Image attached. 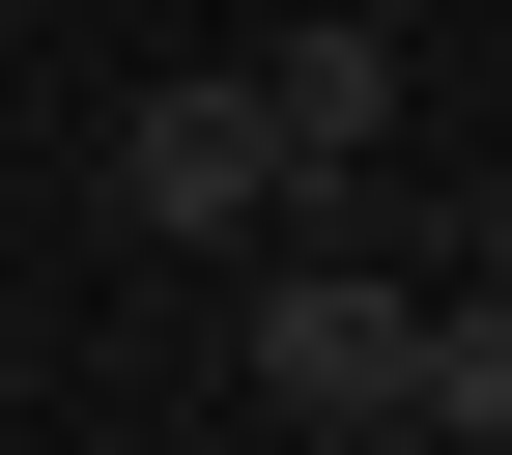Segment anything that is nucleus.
I'll return each mask as SVG.
<instances>
[{"instance_id":"f03ea898","label":"nucleus","mask_w":512,"mask_h":455,"mask_svg":"<svg viewBox=\"0 0 512 455\" xmlns=\"http://www.w3.org/2000/svg\"><path fill=\"white\" fill-rule=\"evenodd\" d=\"M228 86H256V143H285V200H342V171L399 143V29H370V0H313V29H256Z\"/></svg>"},{"instance_id":"39448f33","label":"nucleus","mask_w":512,"mask_h":455,"mask_svg":"<svg viewBox=\"0 0 512 455\" xmlns=\"http://www.w3.org/2000/svg\"><path fill=\"white\" fill-rule=\"evenodd\" d=\"M313 455H456V427H313Z\"/></svg>"},{"instance_id":"20e7f679","label":"nucleus","mask_w":512,"mask_h":455,"mask_svg":"<svg viewBox=\"0 0 512 455\" xmlns=\"http://www.w3.org/2000/svg\"><path fill=\"white\" fill-rule=\"evenodd\" d=\"M399 427L512 455V285H427V342H399Z\"/></svg>"},{"instance_id":"f257e3e1","label":"nucleus","mask_w":512,"mask_h":455,"mask_svg":"<svg viewBox=\"0 0 512 455\" xmlns=\"http://www.w3.org/2000/svg\"><path fill=\"white\" fill-rule=\"evenodd\" d=\"M399 342H427V285H370V256H256V399H285V427H399Z\"/></svg>"},{"instance_id":"7ed1b4c3","label":"nucleus","mask_w":512,"mask_h":455,"mask_svg":"<svg viewBox=\"0 0 512 455\" xmlns=\"http://www.w3.org/2000/svg\"><path fill=\"white\" fill-rule=\"evenodd\" d=\"M114 228H285L256 86H114Z\"/></svg>"}]
</instances>
